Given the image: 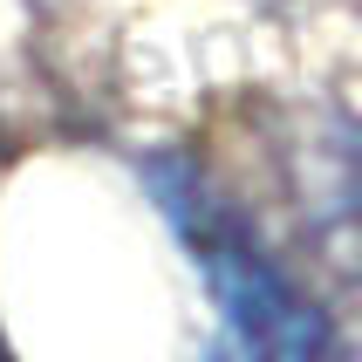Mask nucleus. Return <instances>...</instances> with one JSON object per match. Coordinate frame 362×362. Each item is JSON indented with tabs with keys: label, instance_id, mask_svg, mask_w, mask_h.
Returning <instances> with one entry per match:
<instances>
[{
	"label": "nucleus",
	"instance_id": "obj_1",
	"mask_svg": "<svg viewBox=\"0 0 362 362\" xmlns=\"http://www.w3.org/2000/svg\"><path fill=\"white\" fill-rule=\"evenodd\" d=\"M151 199L185 240L212 294V342L205 362H356L349 342L328 328V315L260 253V240L240 226V212L178 158L144 164Z\"/></svg>",
	"mask_w": 362,
	"mask_h": 362
}]
</instances>
